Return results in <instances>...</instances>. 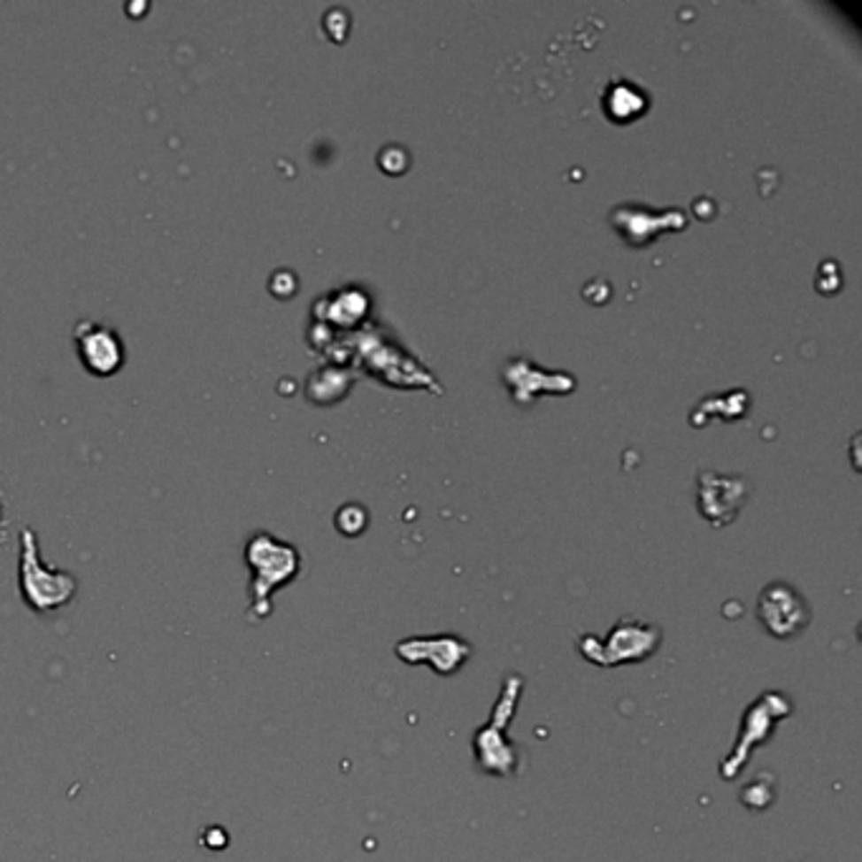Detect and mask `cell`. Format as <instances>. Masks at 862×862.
I'll use <instances>...</instances> for the list:
<instances>
[{
    "instance_id": "obj_1",
    "label": "cell",
    "mask_w": 862,
    "mask_h": 862,
    "mask_svg": "<svg viewBox=\"0 0 862 862\" xmlns=\"http://www.w3.org/2000/svg\"><path fill=\"white\" fill-rule=\"evenodd\" d=\"M243 559L250 569V620H266L271 615V597L283 584L296 580L301 569V554L294 544L279 542L268 531H256L246 542Z\"/></svg>"
},
{
    "instance_id": "obj_2",
    "label": "cell",
    "mask_w": 862,
    "mask_h": 862,
    "mask_svg": "<svg viewBox=\"0 0 862 862\" xmlns=\"http://www.w3.org/2000/svg\"><path fill=\"white\" fill-rule=\"evenodd\" d=\"M524 678L519 673H509L501 683L498 701L493 705L491 719L473 734L475 766L493 776H513L519 769V746H513L506 736V728L513 721V713L521 701Z\"/></svg>"
},
{
    "instance_id": "obj_3",
    "label": "cell",
    "mask_w": 862,
    "mask_h": 862,
    "mask_svg": "<svg viewBox=\"0 0 862 862\" xmlns=\"http://www.w3.org/2000/svg\"><path fill=\"white\" fill-rule=\"evenodd\" d=\"M18 542H20L18 587H20L23 602L38 615H49V612L66 607L79 592L76 577L71 572L53 569L43 562L34 528H20Z\"/></svg>"
},
{
    "instance_id": "obj_4",
    "label": "cell",
    "mask_w": 862,
    "mask_h": 862,
    "mask_svg": "<svg viewBox=\"0 0 862 862\" xmlns=\"http://www.w3.org/2000/svg\"><path fill=\"white\" fill-rule=\"evenodd\" d=\"M660 645H663V630L640 617H622L604 637L581 635L577 640V650L581 652V658L599 668L645 663L658 652Z\"/></svg>"
},
{
    "instance_id": "obj_5",
    "label": "cell",
    "mask_w": 862,
    "mask_h": 862,
    "mask_svg": "<svg viewBox=\"0 0 862 862\" xmlns=\"http://www.w3.org/2000/svg\"><path fill=\"white\" fill-rule=\"evenodd\" d=\"M792 708L794 705L789 701V696L787 693H779V690L761 693L757 701L746 708V713L741 719L736 743H734L731 754L723 758L721 769H719L726 781H734L746 769L751 751L757 746H764L766 741L772 739L774 728L781 721L789 719Z\"/></svg>"
},
{
    "instance_id": "obj_6",
    "label": "cell",
    "mask_w": 862,
    "mask_h": 862,
    "mask_svg": "<svg viewBox=\"0 0 862 862\" xmlns=\"http://www.w3.org/2000/svg\"><path fill=\"white\" fill-rule=\"evenodd\" d=\"M758 622L776 640H794L810 627L812 607L799 589L787 581H772L761 589Z\"/></svg>"
},
{
    "instance_id": "obj_7",
    "label": "cell",
    "mask_w": 862,
    "mask_h": 862,
    "mask_svg": "<svg viewBox=\"0 0 862 862\" xmlns=\"http://www.w3.org/2000/svg\"><path fill=\"white\" fill-rule=\"evenodd\" d=\"M395 655L407 666H427L448 678L468 663L473 645L460 635H412L395 645Z\"/></svg>"
},
{
    "instance_id": "obj_8",
    "label": "cell",
    "mask_w": 862,
    "mask_h": 862,
    "mask_svg": "<svg viewBox=\"0 0 862 862\" xmlns=\"http://www.w3.org/2000/svg\"><path fill=\"white\" fill-rule=\"evenodd\" d=\"M73 344H76L79 362L94 377L117 374L127 359L122 336L102 321H91V319L79 321L73 329Z\"/></svg>"
},
{
    "instance_id": "obj_9",
    "label": "cell",
    "mask_w": 862,
    "mask_h": 862,
    "mask_svg": "<svg viewBox=\"0 0 862 862\" xmlns=\"http://www.w3.org/2000/svg\"><path fill=\"white\" fill-rule=\"evenodd\" d=\"M743 481L741 478H726V475H704V486H701V496H698V509L704 511V516L716 524V527H726L728 521L736 519L741 504H743Z\"/></svg>"
}]
</instances>
